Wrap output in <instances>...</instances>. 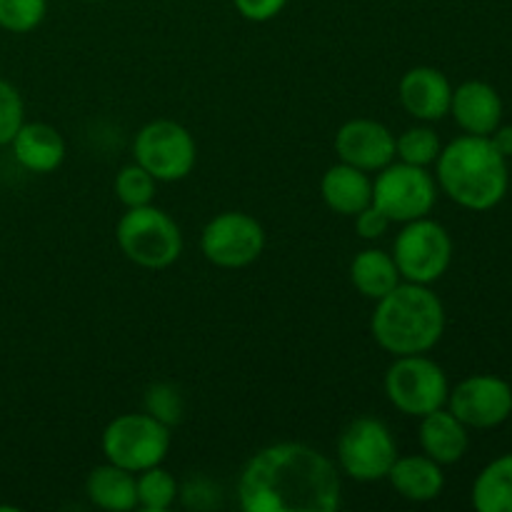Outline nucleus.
<instances>
[{
	"label": "nucleus",
	"instance_id": "obj_1",
	"mask_svg": "<svg viewBox=\"0 0 512 512\" xmlns=\"http://www.w3.org/2000/svg\"><path fill=\"white\" fill-rule=\"evenodd\" d=\"M343 498L333 460L305 443H275L245 463L238 500L245 512H335Z\"/></svg>",
	"mask_w": 512,
	"mask_h": 512
},
{
	"label": "nucleus",
	"instance_id": "obj_2",
	"mask_svg": "<svg viewBox=\"0 0 512 512\" xmlns=\"http://www.w3.org/2000/svg\"><path fill=\"white\" fill-rule=\"evenodd\" d=\"M435 178L460 208L485 213L498 208L510 188L508 158L485 135H460L440 150Z\"/></svg>",
	"mask_w": 512,
	"mask_h": 512
},
{
	"label": "nucleus",
	"instance_id": "obj_3",
	"mask_svg": "<svg viewBox=\"0 0 512 512\" xmlns=\"http://www.w3.org/2000/svg\"><path fill=\"white\" fill-rule=\"evenodd\" d=\"M370 333L393 358L428 353L445 333L443 300L428 285L403 280L378 300Z\"/></svg>",
	"mask_w": 512,
	"mask_h": 512
},
{
	"label": "nucleus",
	"instance_id": "obj_4",
	"mask_svg": "<svg viewBox=\"0 0 512 512\" xmlns=\"http://www.w3.org/2000/svg\"><path fill=\"white\" fill-rule=\"evenodd\" d=\"M115 238L125 258L145 270L170 268L183 253L180 225L153 203L125 210L115 228Z\"/></svg>",
	"mask_w": 512,
	"mask_h": 512
},
{
	"label": "nucleus",
	"instance_id": "obj_5",
	"mask_svg": "<svg viewBox=\"0 0 512 512\" xmlns=\"http://www.w3.org/2000/svg\"><path fill=\"white\" fill-rule=\"evenodd\" d=\"M173 433L165 423L155 420L148 413H123L110 420L103 430V455L108 463L130 473L163 465L168 458Z\"/></svg>",
	"mask_w": 512,
	"mask_h": 512
},
{
	"label": "nucleus",
	"instance_id": "obj_6",
	"mask_svg": "<svg viewBox=\"0 0 512 512\" xmlns=\"http://www.w3.org/2000/svg\"><path fill=\"white\" fill-rule=\"evenodd\" d=\"M385 395L390 405L408 418H423L445 408L450 383L445 370L428 355H400L385 373Z\"/></svg>",
	"mask_w": 512,
	"mask_h": 512
},
{
	"label": "nucleus",
	"instance_id": "obj_7",
	"mask_svg": "<svg viewBox=\"0 0 512 512\" xmlns=\"http://www.w3.org/2000/svg\"><path fill=\"white\" fill-rule=\"evenodd\" d=\"M390 255L398 265L400 278L408 283H438L453 263V238L438 220H410L403 223Z\"/></svg>",
	"mask_w": 512,
	"mask_h": 512
},
{
	"label": "nucleus",
	"instance_id": "obj_8",
	"mask_svg": "<svg viewBox=\"0 0 512 512\" xmlns=\"http://www.w3.org/2000/svg\"><path fill=\"white\" fill-rule=\"evenodd\" d=\"M398 460V443L388 425L378 418L350 420L338 438V465L358 483H375L388 478Z\"/></svg>",
	"mask_w": 512,
	"mask_h": 512
},
{
	"label": "nucleus",
	"instance_id": "obj_9",
	"mask_svg": "<svg viewBox=\"0 0 512 512\" xmlns=\"http://www.w3.org/2000/svg\"><path fill=\"white\" fill-rule=\"evenodd\" d=\"M133 158L158 183H178L193 173L198 148L185 125L175 120H153L135 135Z\"/></svg>",
	"mask_w": 512,
	"mask_h": 512
},
{
	"label": "nucleus",
	"instance_id": "obj_10",
	"mask_svg": "<svg viewBox=\"0 0 512 512\" xmlns=\"http://www.w3.org/2000/svg\"><path fill=\"white\" fill-rule=\"evenodd\" d=\"M438 200V183L428 168L398 163L385 165L373 180V203L388 215L393 223L428 218Z\"/></svg>",
	"mask_w": 512,
	"mask_h": 512
},
{
	"label": "nucleus",
	"instance_id": "obj_11",
	"mask_svg": "<svg viewBox=\"0 0 512 512\" xmlns=\"http://www.w3.org/2000/svg\"><path fill=\"white\" fill-rule=\"evenodd\" d=\"M265 230L253 215L225 210L208 220L200 235V250L215 268H248L263 255Z\"/></svg>",
	"mask_w": 512,
	"mask_h": 512
},
{
	"label": "nucleus",
	"instance_id": "obj_12",
	"mask_svg": "<svg viewBox=\"0 0 512 512\" xmlns=\"http://www.w3.org/2000/svg\"><path fill=\"white\" fill-rule=\"evenodd\" d=\"M445 405L468 428H498L512 415V388L498 375H470L450 390Z\"/></svg>",
	"mask_w": 512,
	"mask_h": 512
},
{
	"label": "nucleus",
	"instance_id": "obj_13",
	"mask_svg": "<svg viewBox=\"0 0 512 512\" xmlns=\"http://www.w3.org/2000/svg\"><path fill=\"white\" fill-rule=\"evenodd\" d=\"M335 153L340 163L378 173L395 160V135L380 120L353 118L335 133Z\"/></svg>",
	"mask_w": 512,
	"mask_h": 512
},
{
	"label": "nucleus",
	"instance_id": "obj_14",
	"mask_svg": "<svg viewBox=\"0 0 512 512\" xmlns=\"http://www.w3.org/2000/svg\"><path fill=\"white\" fill-rule=\"evenodd\" d=\"M398 95L408 115H413L415 120H425V123H435V120L450 115L453 85L445 78L443 70L418 65L400 78Z\"/></svg>",
	"mask_w": 512,
	"mask_h": 512
},
{
	"label": "nucleus",
	"instance_id": "obj_15",
	"mask_svg": "<svg viewBox=\"0 0 512 512\" xmlns=\"http://www.w3.org/2000/svg\"><path fill=\"white\" fill-rule=\"evenodd\" d=\"M450 115L468 135L488 138L503 123V98L485 80H468V83L453 88Z\"/></svg>",
	"mask_w": 512,
	"mask_h": 512
},
{
	"label": "nucleus",
	"instance_id": "obj_16",
	"mask_svg": "<svg viewBox=\"0 0 512 512\" xmlns=\"http://www.w3.org/2000/svg\"><path fill=\"white\" fill-rule=\"evenodd\" d=\"M10 148L20 168L38 175L58 170L68 153L63 135L48 123H23L15 138L10 140Z\"/></svg>",
	"mask_w": 512,
	"mask_h": 512
},
{
	"label": "nucleus",
	"instance_id": "obj_17",
	"mask_svg": "<svg viewBox=\"0 0 512 512\" xmlns=\"http://www.w3.org/2000/svg\"><path fill=\"white\" fill-rule=\"evenodd\" d=\"M420 448L440 465H453L468 453V425L455 418L450 410L440 408L420 418Z\"/></svg>",
	"mask_w": 512,
	"mask_h": 512
},
{
	"label": "nucleus",
	"instance_id": "obj_18",
	"mask_svg": "<svg viewBox=\"0 0 512 512\" xmlns=\"http://www.w3.org/2000/svg\"><path fill=\"white\" fill-rule=\"evenodd\" d=\"M320 193L333 213L355 218L360 210L373 203V180L365 170L338 163L325 170L323 180H320Z\"/></svg>",
	"mask_w": 512,
	"mask_h": 512
},
{
	"label": "nucleus",
	"instance_id": "obj_19",
	"mask_svg": "<svg viewBox=\"0 0 512 512\" xmlns=\"http://www.w3.org/2000/svg\"><path fill=\"white\" fill-rule=\"evenodd\" d=\"M385 480H390L395 493L410 503H430V500L440 498L445 488L443 465L435 463L425 453L403 455V458L398 455Z\"/></svg>",
	"mask_w": 512,
	"mask_h": 512
},
{
	"label": "nucleus",
	"instance_id": "obj_20",
	"mask_svg": "<svg viewBox=\"0 0 512 512\" xmlns=\"http://www.w3.org/2000/svg\"><path fill=\"white\" fill-rule=\"evenodd\" d=\"M88 500L100 510L108 512H130L138 508V488H135V473L108 463L90 470L85 480Z\"/></svg>",
	"mask_w": 512,
	"mask_h": 512
},
{
	"label": "nucleus",
	"instance_id": "obj_21",
	"mask_svg": "<svg viewBox=\"0 0 512 512\" xmlns=\"http://www.w3.org/2000/svg\"><path fill=\"white\" fill-rule=\"evenodd\" d=\"M350 283H353V288L363 298L378 303L395 285L403 283V278H400V270L395 265L393 255L378 248H368L360 250L353 258V263H350Z\"/></svg>",
	"mask_w": 512,
	"mask_h": 512
},
{
	"label": "nucleus",
	"instance_id": "obj_22",
	"mask_svg": "<svg viewBox=\"0 0 512 512\" xmlns=\"http://www.w3.org/2000/svg\"><path fill=\"white\" fill-rule=\"evenodd\" d=\"M473 508L478 512H512V453L485 465L473 483Z\"/></svg>",
	"mask_w": 512,
	"mask_h": 512
},
{
	"label": "nucleus",
	"instance_id": "obj_23",
	"mask_svg": "<svg viewBox=\"0 0 512 512\" xmlns=\"http://www.w3.org/2000/svg\"><path fill=\"white\" fill-rule=\"evenodd\" d=\"M135 488H138V508L148 512H165L173 508L180 495L178 483L163 465H155V468L138 473Z\"/></svg>",
	"mask_w": 512,
	"mask_h": 512
},
{
	"label": "nucleus",
	"instance_id": "obj_24",
	"mask_svg": "<svg viewBox=\"0 0 512 512\" xmlns=\"http://www.w3.org/2000/svg\"><path fill=\"white\" fill-rule=\"evenodd\" d=\"M440 150H443V145H440L438 133L428 125H415V128H408L395 138V158L410 165H420V168L433 165Z\"/></svg>",
	"mask_w": 512,
	"mask_h": 512
},
{
	"label": "nucleus",
	"instance_id": "obj_25",
	"mask_svg": "<svg viewBox=\"0 0 512 512\" xmlns=\"http://www.w3.org/2000/svg\"><path fill=\"white\" fill-rule=\"evenodd\" d=\"M155 188H158V180L138 163H130L125 168H120V173L115 175V198L125 205V208H140V205H150L155 198Z\"/></svg>",
	"mask_w": 512,
	"mask_h": 512
},
{
	"label": "nucleus",
	"instance_id": "obj_26",
	"mask_svg": "<svg viewBox=\"0 0 512 512\" xmlns=\"http://www.w3.org/2000/svg\"><path fill=\"white\" fill-rule=\"evenodd\" d=\"M48 13V0H0V28L5 33H30Z\"/></svg>",
	"mask_w": 512,
	"mask_h": 512
},
{
	"label": "nucleus",
	"instance_id": "obj_27",
	"mask_svg": "<svg viewBox=\"0 0 512 512\" xmlns=\"http://www.w3.org/2000/svg\"><path fill=\"white\" fill-rule=\"evenodd\" d=\"M145 413L153 415L155 420L165 423L168 428L178 425L185 413V405H183V398H180L178 388L168 383L150 385L148 393H145Z\"/></svg>",
	"mask_w": 512,
	"mask_h": 512
},
{
	"label": "nucleus",
	"instance_id": "obj_28",
	"mask_svg": "<svg viewBox=\"0 0 512 512\" xmlns=\"http://www.w3.org/2000/svg\"><path fill=\"white\" fill-rule=\"evenodd\" d=\"M25 123V105L18 88L0 78V148L10 145L20 125Z\"/></svg>",
	"mask_w": 512,
	"mask_h": 512
},
{
	"label": "nucleus",
	"instance_id": "obj_29",
	"mask_svg": "<svg viewBox=\"0 0 512 512\" xmlns=\"http://www.w3.org/2000/svg\"><path fill=\"white\" fill-rule=\"evenodd\" d=\"M390 225H393V220H390L375 203H370L368 208H363L355 215V230H358V235L363 240L383 238V235L388 233Z\"/></svg>",
	"mask_w": 512,
	"mask_h": 512
},
{
	"label": "nucleus",
	"instance_id": "obj_30",
	"mask_svg": "<svg viewBox=\"0 0 512 512\" xmlns=\"http://www.w3.org/2000/svg\"><path fill=\"white\" fill-rule=\"evenodd\" d=\"M233 5L250 23H268L283 13L288 0H233Z\"/></svg>",
	"mask_w": 512,
	"mask_h": 512
},
{
	"label": "nucleus",
	"instance_id": "obj_31",
	"mask_svg": "<svg viewBox=\"0 0 512 512\" xmlns=\"http://www.w3.org/2000/svg\"><path fill=\"white\" fill-rule=\"evenodd\" d=\"M490 143L498 148L500 155H505V158H512V125H503L500 123L498 128L493 130V133L488 135Z\"/></svg>",
	"mask_w": 512,
	"mask_h": 512
},
{
	"label": "nucleus",
	"instance_id": "obj_32",
	"mask_svg": "<svg viewBox=\"0 0 512 512\" xmlns=\"http://www.w3.org/2000/svg\"><path fill=\"white\" fill-rule=\"evenodd\" d=\"M83 3H103V0H83Z\"/></svg>",
	"mask_w": 512,
	"mask_h": 512
}]
</instances>
